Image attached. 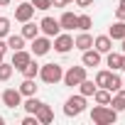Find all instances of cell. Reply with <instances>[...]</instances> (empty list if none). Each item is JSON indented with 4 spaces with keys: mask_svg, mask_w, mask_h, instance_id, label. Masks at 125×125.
<instances>
[{
    "mask_svg": "<svg viewBox=\"0 0 125 125\" xmlns=\"http://www.w3.org/2000/svg\"><path fill=\"white\" fill-rule=\"evenodd\" d=\"M91 120L96 123V125H113L115 120H118V110L113 108V105H93L91 108Z\"/></svg>",
    "mask_w": 125,
    "mask_h": 125,
    "instance_id": "cell-1",
    "label": "cell"
},
{
    "mask_svg": "<svg viewBox=\"0 0 125 125\" xmlns=\"http://www.w3.org/2000/svg\"><path fill=\"white\" fill-rule=\"evenodd\" d=\"M61 76H64V69H61V64H54V61H49V64H42V66H39V79H42L47 86L59 83Z\"/></svg>",
    "mask_w": 125,
    "mask_h": 125,
    "instance_id": "cell-2",
    "label": "cell"
},
{
    "mask_svg": "<svg viewBox=\"0 0 125 125\" xmlns=\"http://www.w3.org/2000/svg\"><path fill=\"white\" fill-rule=\"evenodd\" d=\"M83 110H86V96L76 93V96H69L64 101V115L66 118H79Z\"/></svg>",
    "mask_w": 125,
    "mask_h": 125,
    "instance_id": "cell-3",
    "label": "cell"
},
{
    "mask_svg": "<svg viewBox=\"0 0 125 125\" xmlns=\"http://www.w3.org/2000/svg\"><path fill=\"white\" fill-rule=\"evenodd\" d=\"M88 74H86V66L81 64V66H69L66 71H64V76H61V81H64V86H79L83 79H86Z\"/></svg>",
    "mask_w": 125,
    "mask_h": 125,
    "instance_id": "cell-4",
    "label": "cell"
},
{
    "mask_svg": "<svg viewBox=\"0 0 125 125\" xmlns=\"http://www.w3.org/2000/svg\"><path fill=\"white\" fill-rule=\"evenodd\" d=\"M52 49L59 54H69L74 49V37L69 32H59L56 37H52Z\"/></svg>",
    "mask_w": 125,
    "mask_h": 125,
    "instance_id": "cell-5",
    "label": "cell"
},
{
    "mask_svg": "<svg viewBox=\"0 0 125 125\" xmlns=\"http://www.w3.org/2000/svg\"><path fill=\"white\" fill-rule=\"evenodd\" d=\"M0 101H3V105L5 108H20L22 105V93H20V88H5L3 93H0Z\"/></svg>",
    "mask_w": 125,
    "mask_h": 125,
    "instance_id": "cell-6",
    "label": "cell"
},
{
    "mask_svg": "<svg viewBox=\"0 0 125 125\" xmlns=\"http://www.w3.org/2000/svg\"><path fill=\"white\" fill-rule=\"evenodd\" d=\"M49 49H52V37L37 34L32 39V56H44V54H49Z\"/></svg>",
    "mask_w": 125,
    "mask_h": 125,
    "instance_id": "cell-7",
    "label": "cell"
},
{
    "mask_svg": "<svg viewBox=\"0 0 125 125\" xmlns=\"http://www.w3.org/2000/svg\"><path fill=\"white\" fill-rule=\"evenodd\" d=\"M39 32H42V34H47V37H56V34L61 32V27H59V20H54V17L44 15V17L39 20Z\"/></svg>",
    "mask_w": 125,
    "mask_h": 125,
    "instance_id": "cell-8",
    "label": "cell"
},
{
    "mask_svg": "<svg viewBox=\"0 0 125 125\" xmlns=\"http://www.w3.org/2000/svg\"><path fill=\"white\" fill-rule=\"evenodd\" d=\"M34 17V5L32 3H17V8H15V20L17 22H27V20H32Z\"/></svg>",
    "mask_w": 125,
    "mask_h": 125,
    "instance_id": "cell-9",
    "label": "cell"
},
{
    "mask_svg": "<svg viewBox=\"0 0 125 125\" xmlns=\"http://www.w3.org/2000/svg\"><path fill=\"white\" fill-rule=\"evenodd\" d=\"M101 61H103V54L96 52L93 47L86 49V52H81V64H83L86 69H88V66H101Z\"/></svg>",
    "mask_w": 125,
    "mask_h": 125,
    "instance_id": "cell-10",
    "label": "cell"
},
{
    "mask_svg": "<svg viewBox=\"0 0 125 125\" xmlns=\"http://www.w3.org/2000/svg\"><path fill=\"white\" fill-rule=\"evenodd\" d=\"M30 59H32V52H25V49H17V52H12V61L10 64L17 69V71H22L27 64H30Z\"/></svg>",
    "mask_w": 125,
    "mask_h": 125,
    "instance_id": "cell-11",
    "label": "cell"
},
{
    "mask_svg": "<svg viewBox=\"0 0 125 125\" xmlns=\"http://www.w3.org/2000/svg\"><path fill=\"white\" fill-rule=\"evenodd\" d=\"M37 123L39 125H49V123H54V110H52V105L49 103H42L39 108H37Z\"/></svg>",
    "mask_w": 125,
    "mask_h": 125,
    "instance_id": "cell-12",
    "label": "cell"
},
{
    "mask_svg": "<svg viewBox=\"0 0 125 125\" xmlns=\"http://www.w3.org/2000/svg\"><path fill=\"white\" fill-rule=\"evenodd\" d=\"M93 49L101 54H108V52H113V39L108 34H98V37H93Z\"/></svg>",
    "mask_w": 125,
    "mask_h": 125,
    "instance_id": "cell-13",
    "label": "cell"
},
{
    "mask_svg": "<svg viewBox=\"0 0 125 125\" xmlns=\"http://www.w3.org/2000/svg\"><path fill=\"white\" fill-rule=\"evenodd\" d=\"M74 47H76L79 52H86V49L93 47V37H91L88 32H79V34L74 37Z\"/></svg>",
    "mask_w": 125,
    "mask_h": 125,
    "instance_id": "cell-14",
    "label": "cell"
},
{
    "mask_svg": "<svg viewBox=\"0 0 125 125\" xmlns=\"http://www.w3.org/2000/svg\"><path fill=\"white\" fill-rule=\"evenodd\" d=\"M108 37H110L113 42H120V39L125 37V22H123V20H115V22L108 27Z\"/></svg>",
    "mask_w": 125,
    "mask_h": 125,
    "instance_id": "cell-15",
    "label": "cell"
},
{
    "mask_svg": "<svg viewBox=\"0 0 125 125\" xmlns=\"http://www.w3.org/2000/svg\"><path fill=\"white\" fill-rule=\"evenodd\" d=\"M59 27L64 30V32H71V30H76V15L74 12H61V17H59Z\"/></svg>",
    "mask_w": 125,
    "mask_h": 125,
    "instance_id": "cell-16",
    "label": "cell"
},
{
    "mask_svg": "<svg viewBox=\"0 0 125 125\" xmlns=\"http://www.w3.org/2000/svg\"><path fill=\"white\" fill-rule=\"evenodd\" d=\"M20 34H22L25 39H30V42H32V39H34L37 34H42V32H39V25H34L32 20H27V22H22V30H20Z\"/></svg>",
    "mask_w": 125,
    "mask_h": 125,
    "instance_id": "cell-17",
    "label": "cell"
},
{
    "mask_svg": "<svg viewBox=\"0 0 125 125\" xmlns=\"http://www.w3.org/2000/svg\"><path fill=\"white\" fill-rule=\"evenodd\" d=\"M76 88H79V93H81V96L91 98V96L96 93V88H98V86H96V81H93V79H88V76H86V79H83V81H81Z\"/></svg>",
    "mask_w": 125,
    "mask_h": 125,
    "instance_id": "cell-18",
    "label": "cell"
},
{
    "mask_svg": "<svg viewBox=\"0 0 125 125\" xmlns=\"http://www.w3.org/2000/svg\"><path fill=\"white\" fill-rule=\"evenodd\" d=\"M120 59H123V52H108L105 54V66L110 71H120Z\"/></svg>",
    "mask_w": 125,
    "mask_h": 125,
    "instance_id": "cell-19",
    "label": "cell"
},
{
    "mask_svg": "<svg viewBox=\"0 0 125 125\" xmlns=\"http://www.w3.org/2000/svg\"><path fill=\"white\" fill-rule=\"evenodd\" d=\"M5 42H8V49L17 52V49H25V42H27V39H25L22 34H12V32H10V34L5 37Z\"/></svg>",
    "mask_w": 125,
    "mask_h": 125,
    "instance_id": "cell-20",
    "label": "cell"
},
{
    "mask_svg": "<svg viewBox=\"0 0 125 125\" xmlns=\"http://www.w3.org/2000/svg\"><path fill=\"white\" fill-rule=\"evenodd\" d=\"M37 83H34V79H25L22 83H20V93H22V98H27V96H37Z\"/></svg>",
    "mask_w": 125,
    "mask_h": 125,
    "instance_id": "cell-21",
    "label": "cell"
},
{
    "mask_svg": "<svg viewBox=\"0 0 125 125\" xmlns=\"http://www.w3.org/2000/svg\"><path fill=\"white\" fill-rule=\"evenodd\" d=\"M110 98H113V93L108 88H96V93H93V103H98V105H110Z\"/></svg>",
    "mask_w": 125,
    "mask_h": 125,
    "instance_id": "cell-22",
    "label": "cell"
},
{
    "mask_svg": "<svg viewBox=\"0 0 125 125\" xmlns=\"http://www.w3.org/2000/svg\"><path fill=\"white\" fill-rule=\"evenodd\" d=\"M110 105H113L118 113H123V110H125V88H118V91L113 93V98H110Z\"/></svg>",
    "mask_w": 125,
    "mask_h": 125,
    "instance_id": "cell-23",
    "label": "cell"
},
{
    "mask_svg": "<svg viewBox=\"0 0 125 125\" xmlns=\"http://www.w3.org/2000/svg\"><path fill=\"white\" fill-rule=\"evenodd\" d=\"M42 103H44V101H39L37 96H27V98L22 101V108H25V113H32V115H34V113H37V108H39Z\"/></svg>",
    "mask_w": 125,
    "mask_h": 125,
    "instance_id": "cell-24",
    "label": "cell"
},
{
    "mask_svg": "<svg viewBox=\"0 0 125 125\" xmlns=\"http://www.w3.org/2000/svg\"><path fill=\"white\" fill-rule=\"evenodd\" d=\"M22 76H25V79H37V76H39V64L34 61V56L30 59V64L22 69Z\"/></svg>",
    "mask_w": 125,
    "mask_h": 125,
    "instance_id": "cell-25",
    "label": "cell"
},
{
    "mask_svg": "<svg viewBox=\"0 0 125 125\" xmlns=\"http://www.w3.org/2000/svg\"><path fill=\"white\" fill-rule=\"evenodd\" d=\"M93 27V20H91V15H76V30H81V32H88Z\"/></svg>",
    "mask_w": 125,
    "mask_h": 125,
    "instance_id": "cell-26",
    "label": "cell"
},
{
    "mask_svg": "<svg viewBox=\"0 0 125 125\" xmlns=\"http://www.w3.org/2000/svg\"><path fill=\"white\" fill-rule=\"evenodd\" d=\"M110 93H115L118 88H123V76L118 71H110V79H108V86H105Z\"/></svg>",
    "mask_w": 125,
    "mask_h": 125,
    "instance_id": "cell-27",
    "label": "cell"
},
{
    "mask_svg": "<svg viewBox=\"0 0 125 125\" xmlns=\"http://www.w3.org/2000/svg\"><path fill=\"white\" fill-rule=\"evenodd\" d=\"M12 71H15V66L10 64V61H0V81H10V76H12Z\"/></svg>",
    "mask_w": 125,
    "mask_h": 125,
    "instance_id": "cell-28",
    "label": "cell"
},
{
    "mask_svg": "<svg viewBox=\"0 0 125 125\" xmlns=\"http://www.w3.org/2000/svg\"><path fill=\"white\" fill-rule=\"evenodd\" d=\"M108 79H110V69H101V71H96V86L98 88H105L108 86Z\"/></svg>",
    "mask_w": 125,
    "mask_h": 125,
    "instance_id": "cell-29",
    "label": "cell"
},
{
    "mask_svg": "<svg viewBox=\"0 0 125 125\" xmlns=\"http://www.w3.org/2000/svg\"><path fill=\"white\" fill-rule=\"evenodd\" d=\"M10 27H12L10 17H3V15H0V39H5V37L10 34Z\"/></svg>",
    "mask_w": 125,
    "mask_h": 125,
    "instance_id": "cell-30",
    "label": "cell"
},
{
    "mask_svg": "<svg viewBox=\"0 0 125 125\" xmlns=\"http://www.w3.org/2000/svg\"><path fill=\"white\" fill-rule=\"evenodd\" d=\"M30 3L34 5V10H42V12H47V10L52 8V3H49V0H30Z\"/></svg>",
    "mask_w": 125,
    "mask_h": 125,
    "instance_id": "cell-31",
    "label": "cell"
},
{
    "mask_svg": "<svg viewBox=\"0 0 125 125\" xmlns=\"http://www.w3.org/2000/svg\"><path fill=\"white\" fill-rule=\"evenodd\" d=\"M115 20H123L125 22V0H120V5L115 8Z\"/></svg>",
    "mask_w": 125,
    "mask_h": 125,
    "instance_id": "cell-32",
    "label": "cell"
},
{
    "mask_svg": "<svg viewBox=\"0 0 125 125\" xmlns=\"http://www.w3.org/2000/svg\"><path fill=\"white\" fill-rule=\"evenodd\" d=\"M5 54H8V42L0 39V61H5Z\"/></svg>",
    "mask_w": 125,
    "mask_h": 125,
    "instance_id": "cell-33",
    "label": "cell"
},
{
    "mask_svg": "<svg viewBox=\"0 0 125 125\" xmlns=\"http://www.w3.org/2000/svg\"><path fill=\"white\" fill-rule=\"evenodd\" d=\"M49 3H52V8H66L69 5L66 0H49Z\"/></svg>",
    "mask_w": 125,
    "mask_h": 125,
    "instance_id": "cell-34",
    "label": "cell"
},
{
    "mask_svg": "<svg viewBox=\"0 0 125 125\" xmlns=\"http://www.w3.org/2000/svg\"><path fill=\"white\" fill-rule=\"evenodd\" d=\"M74 3H76L79 8H91V5H93V0H74Z\"/></svg>",
    "mask_w": 125,
    "mask_h": 125,
    "instance_id": "cell-35",
    "label": "cell"
},
{
    "mask_svg": "<svg viewBox=\"0 0 125 125\" xmlns=\"http://www.w3.org/2000/svg\"><path fill=\"white\" fill-rule=\"evenodd\" d=\"M10 3H12V0H0V8H8Z\"/></svg>",
    "mask_w": 125,
    "mask_h": 125,
    "instance_id": "cell-36",
    "label": "cell"
},
{
    "mask_svg": "<svg viewBox=\"0 0 125 125\" xmlns=\"http://www.w3.org/2000/svg\"><path fill=\"white\" fill-rule=\"evenodd\" d=\"M120 71H125V54H123V59H120Z\"/></svg>",
    "mask_w": 125,
    "mask_h": 125,
    "instance_id": "cell-37",
    "label": "cell"
},
{
    "mask_svg": "<svg viewBox=\"0 0 125 125\" xmlns=\"http://www.w3.org/2000/svg\"><path fill=\"white\" fill-rule=\"evenodd\" d=\"M120 52H123V54H125V37H123V39H120Z\"/></svg>",
    "mask_w": 125,
    "mask_h": 125,
    "instance_id": "cell-38",
    "label": "cell"
},
{
    "mask_svg": "<svg viewBox=\"0 0 125 125\" xmlns=\"http://www.w3.org/2000/svg\"><path fill=\"white\" fill-rule=\"evenodd\" d=\"M3 123H5V118H3V115H0V125H3Z\"/></svg>",
    "mask_w": 125,
    "mask_h": 125,
    "instance_id": "cell-39",
    "label": "cell"
},
{
    "mask_svg": "<svg viewBox=\"0 0 125 125\" xmlns=\"http://www.w3.org/2000/svg\"><path fill=\"white\" fill-rule=\"evenodd\" d=\"M66 3H74V0H66Z\"/></svg>",
    "mask_w": 125,
    "mask_h": 125,
    "instance_id": "cell-40",
    "label": "cell"
},
{
    "mask_svg": "<svg viewBox=\"0 0 125 125\" xmlns=\"http://www.w3.org/2000/svg\"><path fill=\"white\" fill-rule=\"evenodd\" d=\"M17 3H22V0H17Z\"/></svg>",
    "mask_w": 125,
    "mask_h": 125,
    "instance_id": "cell-41",
    "label": "cell"
}]
</instances>
